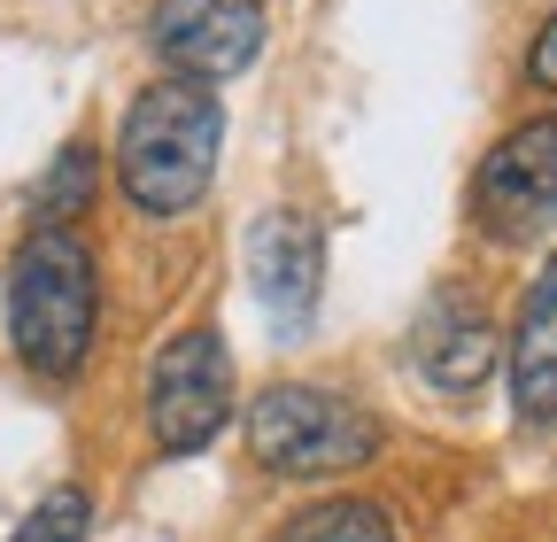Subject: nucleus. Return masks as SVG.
<instances>
[{"mask_svg":"<svg viewBox=\"0 0 557 542\" xmlns=\"http://www.w3.org/2000/svg\"><path fill=\"white\" fill-rule=\"evenodd\" d=\"M94 325H101V271L86 256V241L54 225L32 233L9 263V342L32 372L70 380L94 349Z\"/></svg>","mask_w":557,"mask_h":542,"instance_id":"2","label":"nucleus"},{"mask_svg":"<svg viewBox=\"0 0 557 542\" xmlns=\"http://www.w3.org/2000/svg\"><path fill=\"white\" fill-rule=\"evenodd\" d=\"M527 78L534 86H557V16L534 32V54H527Z\"/></svg>","mask_w":557,"mask_h":542,"instance_id":"13","label":"nucleus"},{"mask_svg":"<svg viewBox=\"0 0 557 542\" xmlns=\"http://www.w3.org/2000/svg\"><path fill=\"white\" fill-rule=\"evenodd\" d=\"M248 287L278 333H302L325 295V233L302 210H271L248 225Z\"/></svg>","mask_w":557,"mask_h":542,"instance_id":"7","label":"nucleus"},{"mask_svg":"<svg viewBox=\"0 0 557 542\" xmlns=\"http://www.w3.org/2000/svg\"><path fill=\"white\" fill-rule=\"evenodd\" d=\"M271 542H403V527H395L380 504H364V496H333V504L295 512Z\"/></svg>","mask_w":557,"mask_h":542,"instance_id":"10","label":"nucleus"},{"mask_svg":"<svg viewBox=\"0 0 557 542\" xmlns=\"http://www.w3.org/2000/svg\"><path fill=\"white\" fill-rule=\"evenodd\" d=\"M156 54L194 86L240 78L263 54V0H163L156 9Z\"/></svg>","mask_w":557,"mask_h":542,"instance_id":"6","label":"nucleus"},{"mask_svg":"<svg viewBox=\"0 0 557 542\" xmlns=\"http://www.w3.org/2000/svg\"><path fill=\"white\" fill-rule=\"evenodd\" d=\"M511 403L527 427H557V256L534 271L511 325Z\"/></svg>","mask_w":557,"mask_h":542,"instance_id":"9","label":"nucleus"},{"mask_svg":"<svg viewBox=\"0 0 557 542\" xmlns=\"http://www.w3.org/2000/svg\"><path fill=\"white\" fill-rule=\"evenodd\" d=\"M410 372L442 387V395H472L487 372H496V325H487L472 303H434L410 325Z\"/></svg>","mask_w":557,"mask_h":542,"instance_id":"8","label":"nucleus"},{"mask_svg":"<svg viewBox=\"0 0 557 542\" xmlns=\"http://www.w3.org/2000/svg\"><path fill=\"white\" fill-rule=\"evenodd\" d=\"M248 449L271 472L325 481V472H357L380 457V419L333 387H263L248 411Z\"/></svg>","mask_w":557,"mask_h":542,"instance_id":"3","label":"nucleus"},{"mask_svg":"<svg viewBox=\"0 0 557 542\" xmlns=\"http://www.w3.org/2000/svg\"><path fill=\"white\" fill-rule=\"evenodd\" d=\"M472 218L487 241H542L557 233V116H534L519 132H504L472 171Z\"/></svg>","mask_w":557,"mask_h":542,"instance_id":"5","label":"nucleus"},{"mask_svg":"<svg viewBox=\"0 0 557 542\" xmlns=\"http://www.w3.org/2000/svg\"><path fill=\"white\" fill-rule=\"evenodd\" d=\"M218 148H225L218 94L194 78H163L148 94H132V109L116 124V186L132 194V210L178 218L218 178Z\"/></svg>","mask_w":557,"mask_h":542,"instance_id":"1","label":"nucleus"},{"mask_svg":"<svg viewBox=\"0 0 557 542\" xmlns=\"http://www.w3.org/2000/svg\"><path fill=\"white\" fill-rule=\"evenodd\" d=\"M233 419V357L218 342V325H186L156 349L148 365V427L171 457L209 449Z\"/></svg>","mask_w":557,"mask_h":542,"instance_id":"4","label":"nucleus"},{"mask_svg":"<svg viewBox=\"0 0 557 542\" xmlns=\"http://www.w3.org/2000/svg\"><path fill=\"white\" fill-rule=\"evenodd\" d=\"M94 178H101V163H94V148H78L70 140L54 163H47V178L32 186V218H39V233H54V225H70L94 201Z\"/></svg>","mask_w":557,"mask_h":542,"instance_id":"11","label":"nucleus"},{"mask_svg":"<svg viewBox=\"0 0 557 542\" xmlns=\"http://www.w3.org/2000/svg\"><path fill=\"white\" fill-rule=\"evenodd\" d=\"M86 527H94V496L86 489H54L9 542H86Z\"/></svg>","mask_w":557,"mask_h":542,"instance_id":"12","label":"nucleus"}]
</instances>
